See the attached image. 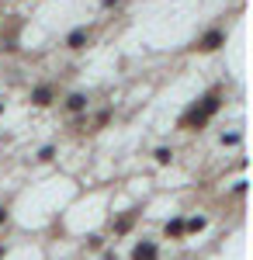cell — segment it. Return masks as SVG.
Returning <instances> with one entry per match:
<instances>
[{
  "instance_id": "6da1fadb",
  "label": "cell",
  "mask_w": 253,
  "mask_h": 260,
  "mask_svg": "<svg viewBox=\"0 0 253 260\" xmlns=\"http://www.w3.org/2000/svg\"><path fill=\"white\" fill-rule=\"evenodd\" d=\"M218 108H222V90H208L191 111H184L180 128H184V132H195V128H201V125H208V118L218 115Z\"/></svg>"
},
{
  "instance_id": "7a4b0ae2",
  "label": "cell",
  "mask_w": 253,
  "mask_h": 260,
  "mask_svg": "<svg viewBox=\"0 0 253 260\" xmlns=\"http://www.w3.org/2000/svg\"><path fill=\"white\" fill-rule=\"evenodd\" d=\"M222 45H226V31H222V28H212V31H205V35L195 42V52H218Z\"/></svg>"
},
{
  "instance_id": "3957f363",
  "label": "cell",
  "mask_w": 253,
  "mask_h": 260,
  "mask_svg": "<svg viewBox=\"0 0 253 260\" xmlns=\"http://www.w3.org/2000/svg\"><path fill=\"white\" fill-rule=\"evenodd\" d=\"M52 98H56V90H52L49 83H42V87H35V90H31V104H39V108H49V104H52Z\"/></svg>"
},
{
  "instance_id": "277c9868",
  "label": "cell",
  "mask_w": 253,
  "mask_h": 260,
  "mask_svg": "<svg viewBox=\"0 0 253 260\" xmlns=\"http://www.w3.org/2000/svg\"><path fill=\"white\" fill-rule=\"evenodd\" d=\"M87 42H90V31H87V28H77V31H70L66 45H70V49H83Z\"/></svg>"
},
{
  "instance_id": "5b68a950",
  "label": "cell",
  "mask_w": 253,
  "mask_h": 260,
  "mask_svg": "<svg viewBox=\"0 0 253 260\" xmlns=\"http://www.w3.org/2000/svg\"><path fill=\"white\" fill-rule=\"evenodd\" d=\"M132 260H156V243H139Z\"/></svg>"
},
{
  "instance_id": "8992f818",
  "label": "cell",
  "mask_w": 253,
  "mask_h": 260,
  "mask_svg": "<svg viewBox=\"0 0 253 260\" xmlns=\"http://www.w3.org/2000/svg\"><path fill=\"white\" fill-rule=\"evenodd\" d=\"M66 108H70L73 115L87 111V94H70V98H66Z\"/></svg>"
},
{
  "instance_id": "52a82bcc",
  "label": "cell",
  "mask_w": 253,
  "mask_h": 260,
  "mask_svg": "<svg viewBox=\"0 0 253 260\" xmlns=\"http://www.w3.org/2000/svg\"><path fill=\"white\" fill-rule=\"evenodd\" d=\"M132 222H136V212H129V215H121V219L115 222V233H118V236H121V233H129V229H132Z\"/></svg>"
},
{
  "instance_id": "ba28073f",
  "label": "cell",
  "mask_w": 253,
  "mask_h": 260,
  "mask_svg": "<svg viewBox=\"0 0 253 260\" xmlns=\"http://www.w3.org/2000/svg\"><path fill=\"white\" fill-rule=\"evenodd\" d=\"M167 236H184V222L180 219H174V222H167V229H163Z\"/></svg>"
},
{
  "instance_id": "9c48e42d",
  "label": "cell",
  "mask_w": 253,
  "mask_h": 260,
  "mask_svg": "<svg viewBox=\"0 0 253 260\" xmlns=\"http://www.w3.org/2000/svg\"><path fill=\"white\" fill-rule=\"evenodd\" d=\"M205 229V219H191V222H184V233H201Z\"/></svg>"
},
{
  "instance_id": "30bf717a",
  "label": "cell",
  "mask_w": 253,
  "mask_h": 260,
  "mask_svg": "<svg viewBox=\"0 0 253 260\" xmlns=\"http://www.w3.org/2000/svg\"><path fill=\"white\" fill-rule=\"evenodd\" d=\"M170 160H174L170 149H156V163H170Z\"/></svg>"
},
{
  "instance_id": "8fae6325",
  "label": "cell",
  "mask_w": 253,
  "mask_h": 260,
  "mask_svg": "<svg viewBox=\"0 0 253 260\" xmlns=\"http://www.w3.org/2000/svg\"><path fill=\"white\" fill-rule=\"evenodd\" d=\"M4 222H7V208L0 205V225H4Z\"/></svg>"
},
{
  "instance_id": "7c38bea8",
  "label": "cell",
  "mask_w": 253,
  "mask_h": 260,
  "mask_svg": "<svg viewBox=\"0 0 253 260\" xmlns=\"http://www.w3.org/2000/svg\"><path fill=\"white\" fill-rule=\"evenodd\" d=\"M101 4H104V7H115V4H118V0H101Z\"/></svg>"
},
{
  "instance_id": "4fadbf2b",
  "label": "cell",
  "mask_w": 253,
  "mask_h": 260,
  "mask_svg": "<svg viewBox=\"0 0 253 260\" xmlns=\"http://www.w3.org/2000/svg\"><path fill=\"white\" fill-rule=\"evenodd\" d=\"M0 115H4V104H0Z\"/></svg>"
},
{
  "instance_id": "5bb4252c",
  "label": "cell",
  "mask_w": 253,
  "mask_h": 260,
  "mask_svg": "<svg viewBox=\"0 0 253 260\" xmlns=\"http://www.w3.org/2000/svg\"><path fill=\"white\" fill-rule=\"evenodd\" d=\"M0 257H4V246H0Z\"/></svg>"
}]
</instances>
